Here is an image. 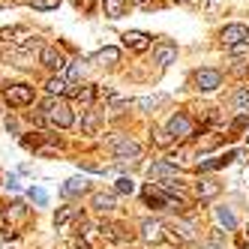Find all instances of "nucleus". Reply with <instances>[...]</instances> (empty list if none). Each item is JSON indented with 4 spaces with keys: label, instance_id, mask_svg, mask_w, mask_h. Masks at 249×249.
Here are the masks:
<instances>
[{
    "label": "nucleus",
    "instance_id": "1",
    "mask_svg": "<svg viewBox=\"0 0 249 249\" xmlns=\"http://www.w3.org/2000/svg\"><path fill=\"white\" fill-rule=\"evenodd\" d=\"M42 117L51 123V126H60V129H69V126H72V120H75L72 108H69L63 99H54V96L42 102Z\"/></svg>",
    "mask_w": 249,
    "mask_h": 249
},
{
    "label": "nucleus",
    "instance_id": "2",
    "mask_svg": "<svg viewBox=\"0 0 249 249\" xmlns=\"http://www.w3.org/2000/svg\"><path fill=\"white\" fill-rule=\"evenodd\" d=\"M3 96H6V102L12 108H24V105L33 102V87L30 84H9L3 90Z\"/></svg>",
    "mask_w": 249,
    "mask_h": 249
},
{
    "label": "nucleus",
    "instance_id": "3",
    "mask_svg": "<svg viewBox=\"0 0 249 249\" xmlns=\"http://www.w3.org/2000/svg\"><path fill=\"white\" fill-rule=\"evenodd\" d=\"M111 150H114V156L117 159H138L141 156V147H138V141H132V138H114L111 141Z\"/></svg>",
    "mask_w": 249,
    "mask_h": 249
},
{
    "label": "nucleus",
    "instance_id": "4",
    "mask_svg": "<svg viewBox=\"0 0 249 249\" xmlns=\"http://www.w3.org/2000/svg\"><path fill=\"white\" fill-rule=\"evenodd\" d=\"M222 42L231 45V48L249 42V27H246V24H228V27L222 30Z\"/></svg>",
    "mask_w": 249,
    "mask_h": 249
},
{
    "label": "nucleus",
    "instance_id": "5",
    "mask_svg": "<svg viewBox=\"0 0 249 249\" xmlns=\"http://www.w3.org/2000/svg\"><path fill=\"white\" fill-rule=\"evenodd\" d=\"M195 84H198V90H216L222 84V75L216 69H198V72H195Z\"/></svg>",
    "mask_w": 249,
    "mask_h": 249
},
{
    "label": "nucleus",
    "instance_id": "6",
    "mask_svg": "<svg viewBox=\"0 0 249 249\" xmlns=\"http://www.w3.org/2000/svg\"><path fill=\"white\" fill-rule=\"evenodd\" d=\"M141 237H144L147 243H162V240H165V228H162V222L144 219V222H141Z\"/></svg>",
    "mask_w": 249,
    "mask_h": 249
},
{
    "label": "nucleus",
    "instance_id": "7",
    "mask_svg": "<svg viewBox=\"0 0 249 249\" xmlns=\"http://www.w3.org/2000/svg\"><path fill=\"white\" fill-rule=\"evenodd\" d=\"M123 45L132 48V51H147L150 36H147V33H141V30H126V33H123Z\"/></svg>",
    "mask_w": 249,
    "mask_h": 249
},
{
    "label": "nucleus",
    "instance_id": "8",
    "mask_svg": "<svg viewBox=\"0 0 249 249\" xmlns=\"http://www.w3.org/2000/svg\"><path fill=\"white\" fill-rule=\"evenodd\" d=\"M153 60H156L159 66H171V63L177 60V45H174V42H162V45H156Z\"/></svg>",
    "mask_w": 249,
    "mask_h": 249
},
{
    "label": "nucleus",
    "instance_id": "9",
    "mask_svg": "<svg viewBox=\"0 0 249 249\" xmlns=\"http://www.w3.org/2000/svg\"><path fill=\"white\" fill-rule=\"evenodd\" d=\"M39 60H42V66H48V69H63V66H66L63 54H60L54 45H45V48L39 51Z\"/></svg>",
    "mask_w": 249,
    "mask_h": 249
},
{
    "label": "nucleus",
    "instance_id": "10",
    "mask_svg": "<svg viewBox=\"0 0 249 249\" xmlns=\"http://www.w3.org/2000/svg\"><path fill=\"white\" fill-rule=\"evenodd\" d=\"M168 132H171L174 138H186V135H192V123H189V117L174 114V117L168 120Z\"/></svg>",
    "mask_w": 249,
    "mask_h": 249
},
{
    "label": "nucleus",
    "instance_id": "11",
    "mask_svg": "<svg viewBox=\"0 0 249 249\" xmlns=\"http://www.w3.org/2000/svg\"><path fill=\"white\" fill-rule=\"evenodd\" d=\"M48 93L60 99V96H72L75 90H72V84H69L66 78H60V75H57V78H51V81H48Z\"/></svg>",
    "mask_w": 249,
    "mask_h": 249
},
{
    "label": "nucleus",
    "instance_id": "12",
    "mask_svg": "<svg viewBox=\"0 0 249 249\" xmlns=\"http://www.w3.org/2000/svg\"><path fill=\"white\" fill-rule=\"evenodd\" d=\"M213 195H219V183L213 180V177H204V180L198 183V198L207 201V198H213Z\"/></svg>",
    "mask_w": 249,
    "mask_h": 249
},
{
    "label": "nucleus",
    "instance_id": "13",
    "mask_svg": "<svg viewBox=\"0 0 249 249\" xmlns=\"http://www.w3.org/2000/svg\"><path fill=\"white\" fill-rule=\"evenodd\" d=\"M87 189V180L84 177H69V180L63 183V195H81Z\"/></svg>",
    "mask_w": 249,
    "mask_h": 249
},
{
    "label": "nucleus",
    "instance_id": "14",
    "mask_svg": "<svg viewBox=\"0 0 249 249\" xmlns=\"http://www.w3.org/2000/svg\"><path fill=\"white\" fill-rule=\"evenodd\" d=\"M231 159H234V150L231 153H225V156H216V159H207V162H201L198 165V171H213V168H222V165H228Z\"/></svg>",
    "mask_w": 249,
    "mask_h": 249
},
{
    "label": "nucleus",
    "instance_id": "15",
    "mask_svg": "<svg viewBox=\"0 0 249 249\" xmlns=\"http://www.w3.org/2000/svg\"><path fill=\"white\" fill-rule=\"evenodd\" d=\"M93 207H96L99 213H108V210H114V195L96 192V195H93Z\"/></svg>",
    "mask_w": 249,
    "mask_h": 249
},
{
    "label": "nucleus",
    "instance_id": "16",
    "mask_svg": "<svg viewBox=\"0 0 249 249\" xmlns=\"http://www.w3.org/2000/svg\"><path fill=\"white\" fill-rule=\"evenodd\" d=\"M216 219L225 225V231H234V228H237V216H234L228 207H216Z\"/></svg>",
    "mask_w": 249,
    "mask_h": 249
},
{
    "label": "nucleus",
    "instance_id": "17",
    "mask_svg": "<svg viewBox=\"0 0 249 249\" xmlns=\"http://www.w3.org/2000/svg\"><path fill=\"white\" fill-rule=\"evenodd\" d=\"M150 177H165V180H171V177H174V165L171 162H153L150 165Z\"/></svg>",
    "mask_w": 249,
    "mask_h": 249
},
{
    "label": "nucleus",
    "instance_id": "18",
    "mask_svg": "<svg viewBox=\"0 0 249 249\" xmlns=\"http://www.w3.org/2000/svg\"><path fill=\"white\" fill-rule=\"evenodd\" d=\"M123 6H126V0H105V15H108V18H120Z\"/></svg>",
    "mask_w": 249,
    "mask_h": 249
},
{
    "label": "nucleus",
    "instance_id": "19",
    "mask_svg": "<svg viewBox=\"0 0 249 249\" xmlns=\"http://www.w3.org/2000/svg\"><path fill=\"white\" fill-rule=\"evenodd\" d=\"M96 60H99V63H117V60H120V51L108 45V48H102L99 54H96Z\"/></svg>",
    "mask_w": 249,
    "mask_h": 249
},
{
    "label": "nucleus",
    "instance_id": "20",
    "mask_svg": "<svg viewBox=\"0 0 249 249\" xmlns=\"http://www.w3.org/2000/svg\"><path fill=\"white\" fill-rule=\"evenodd\" d=\"M234 105H237V111H249V87H240L234 93Z\"/></svg>",
    "mask_w": 249,
    "mask_h": 249
},
{
    "label": "nucleus",
    "instance_id": "21",
    "mask_svg": "<svg viewBox=\"0 0 249 249\" xmlns=\"http://www.w3.org/2000/svg\"><path fill=\"white\" fill-rule=\"evenodd\" d=\"M96 129H99V111H90V114L84 117V132H87V135H93Z\"/></svg>",
    "mask_w": 249,
    "mask_h": 249
},
{
    "label": "nucleus",
    "instance_id": "22",
    "mask_svg": "<svg viewBox=\"0 0 249 249\" xmlns=\"http://www.w3.org/2000/svg\"><path fill=\"white\" fill-rule=\"evenodd\" d=\"M135 189V183L129 180V177H117V183H114V192H120V195H129Z\"/></svg>",
    "mask_w": 249,
    "mask_h": 249
},
{
    "label": "nucleus",
    "instance_id": "23",
    "mask_svg": "<svg viewBox=\"0 0 249 249\" xmlns=\"http://www.w3.org/2000/svg\"><path fill=\"white\" fill-rule=\"evenodd\" d=\"M57 3L60 0H27V6L33 9H57Z\"/></svg>",
    "mask_w": 249,
    "mask_h": 249
},
{
    "label": "nucleus",
    "instance_id": "24",
    "mask_svg": "<svg viewBox=\"0 0 249 249\" xmlns=\"http://www.w3.org/2000/svg\"><path fill=\"white\" fill-rule=\"evenodd\" d=\"M171 138H174V135H171L168 129H159V132H156V144H159V147H168Z\"/></svg>",
    "mask_w": 249,
    "mask_h": 249
},
{
    "label": "nucleus",
    "instance_id": "25",
    "mask_svg": "<svg viewBox=\"0 0 249 249\" xmlns=\"http://www.w3.org/2000/svg\"><path fill=\"white\" fill-rule=\"evenodd\" d=\"M30 201H36V204H48V195H45V189H30Z\"/></svg>",
    "mask_w": 249,
    "mask_h": 249
},
{
    "label": "nucleus",
    "instance_id": "26",
    "mask_svg": "<svg viewBox=\"0 0 249 249\" xmlns=\"http://www.w3.org/2000/svg\"><path fill=\"white\" fill-rule=\"evenodd\" d=\"M84 75V66L81 63H75V66H69V84H72V81H78Z\"/></svg>",
    "mask_w": 249,
    "mask_h": 249
},
{
    "label": "nucleus",
    "instance_id": "27",
    "mask_svg": "<svg viewBox=\"0 0 249 249\" xmlns=\"http://www.w3.org/2000/svg\"><path fill=\"white\" fill-rule=\"evenodd\" d=\"M72 213H75V210H72V207H63V210H60V213H57V216H54V225H63V222H66V219H69V216H72Z\"/></svg>",
    "mask_w": 249,
    "mask_h": 249
},
{
    "label": "nucleus",
    "instance_id": "28",
    "mask_svg": "<svg viewBox=\"0 0 249 249\" xmlns=\"http://www.w3.org/2000/svg\"><path fill=\"white\" fill-rule=\"evenodd\" d=\"M81 102H93V96H96V90H93V87H84V90L81 93H75Z\"/></svg>",
    "mask_w": 249,
    "mask_h": 249
},
{
    "label": "nucleus",
    "instance_id": "29",
    "mask_svg": "<svg viewBox=\"0 0 249 249\" xmlns=\"http://www.w3.org/2000/svg\"><path fill=\"white\" fill-rule=\"evenodd\" d=\"M156 102H159L156 96H153V99H150V96H147V99H138V105H141V108H153V105H156Z\"/></svg>",
    "mask_w": 249,
    "mask_h": 249
},
{
    "label": "nucleus",
    "instance_id": "30",
    "mask_svg": "<svg viewBox=\"0 0 249 249\" xmlns=\"http://www.w3.org/2000/svg\"><path fill=\"white\" fill-rule=\"evenodd\" d=\"M135 3H141V6H144V3H147V0H135Z\"/></svg>",
    "mask_w": 249,
    "mask_h": 249
},
{
    "label": "nucleus",
    "instance_id": "31",
    "mask_svg": "<svg viewBox=\"0 0 249 249\" xmlns=\"http://www.w3.org/2000/svg\"><path fill=\"white\" fill-rule=\"evenodd\" d=\"M240 249H249V243H240Z\"/></svg>",
    "mask_w": 249,
    "mask_h": 249
},
{
    "label": "nucleus",
    "instance_id": "32",
    "mask_svg": "<svg viewBox=\"0 0 249 249\" xmlns=\"http://www.w3.org/2000/svg\"><path fill=\"white\" fill-rule=\"evenodd\" d=\"M180 3H186V0H180Z\"/></svg>",
    "mask_w": 249,
    "mask_h": 249
},
{
    "label": "nucleus",
    "instance_id": "33",
    "mask_svg": "<svg viewBox=\"0 0 249 249\" xmlns=\"http://www.w3.org/2000/svg\"><path fill=\"white\" fill-rule=\"evenodd\" d=\"M246 138H249V132H246Z\"/></svg>",
    "mask_w": 249,
    "mask_h": 249
}]
</instances>
